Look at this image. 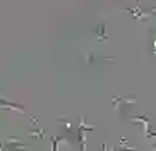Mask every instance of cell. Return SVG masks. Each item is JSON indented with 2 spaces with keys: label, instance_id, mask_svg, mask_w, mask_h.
<instances>
[{
  "label": "cell",
  "instance_id": "obj_1",
  "mask_svg": "<svg viewBox=\"0 0 156 151\" xmlns=\"http://www.w3.org/2000/svg\"><path fill=\"white\" fill-rule=\"evenodd\" d=\"M115 151H134V149H130V148H125V146H119V148H115Z\"/></svg>",
  "mask_w": 156,
  "mask_h": 151
}]
</instances>
